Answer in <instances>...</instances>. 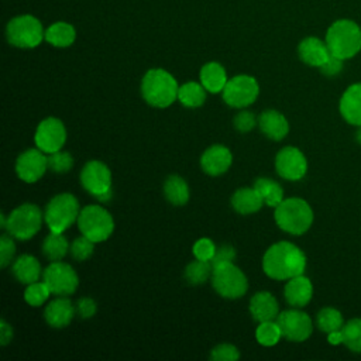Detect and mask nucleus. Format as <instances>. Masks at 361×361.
<instances>
[{
    "label": "nucleus",
    "instance_id": "4be33fe9",
    "mask_svg": "<svg viewBox=\"0 0 361 361\" xmlns=\"http://www.w3.org/2000/svg\"><path fill=\"white\" fill-rule=\"evenodd\" d=\"M298 52H299L300 59L305 63H307L310 66H316V68H320L322 65H324L326 61L331 55L327 44L323 42L322 39L316 38V37L305 38L299 44Z\"/></svg>",
    "mask_w": 361,
    "mask_h": 361
},
{
    "label": "nucleus",
    "instance_id": "412c9836",
    "mask_svg": "<svg viewBox=\"0 0 361 361\" xmlns=\"http://www.w3.org/2000/svg\"><path fill=\"white\" fill-rule=\"evenodd\" d=\"M250 313L254 320L258 323L275 320L279 314V305L274 295H271L267 290L257 292L251 296L250 305H248Z\"/></svg>",
    "mask_w": 361,
    "mask_h": 361
},
{
    "label": "nucleus",
    "instance_id": "9b49d317",
    "mask_svg": "<svg viewBox=\"0 0 361 361\" xmlns=\"http://www.w3.org/2000/svg\"><path fill=\"white\" fill-rule=\"evenodd\" d=\"M259 94V85L255 78L250 75H237L227 80L221 96L223 100L235 109L251 106Z\"/></svg>",
    "mask_w": 361,
    "mask_h": 361
},
{
    "label": "nucleus",
    "instance_id": "ddd939ff",
    "mask_svg": "<svg viewBox=\"0 0 361 361\" xmlns=\"http://www.w3.org/2000/svg\"><path fill=\"white\" fill-rule=\"evenodd\" d=\"M275 320L281 327L282 336L289 341H305L310 337L313 331V323L310 316L299 310V307L279 312Z\"/></svg>",
    "mask_w": 361,
    "mask_h": 361
},
{
    "label": "nucleus",
    "instance_id": "20e7f679",
    "mask_svg": "<svg viewBox=\"0 0 361 361\" xmlns=\"http://www.w3.org/2000/svg\"><path fill=\"white\" fill-rule=\"evenodd\" d=\"M326 44L334 56L348 59L361 49V28L351 20H337L326 32Z\"/></svg>",
    "mask_w": 361,
    "mask_h": 361
},
{
    "label": "nucleus",
    "instance_id": "aec40b11",
    "mask_svg": "<svg viewBox=\"0 0 361 361\" xmlns=\"http://www.w3.org/2000/svg\"><path fill=\"white\" fill-rule=\"evenodd\" d=\"M283 295L286 302L292 307H303L306 306L312 296H313V285L307 276L298 275L290 279H288L285 288H283Z\"/></svg>",
    "mask_w": 361,
    "mask_h": 361
},
{
    "label": "nucleus",
    "instance_id": "a19ab883",
    "mask_svg": "<svg viewBox=\"0 0 361 361\" xmlns=\"http://www.w3.org/2000/svg\"><path fill=\"white\" fill-rule=\"evenodd\" d=\"M14 237L8 233L1 234L0 238V265L1 268H6L8 264H11L14 254H16V243L13 240Z\"/></svg>",
    "mask_w": 361,
    "mask_h": 361
},
{
    "label": "nucleus",
    "instance_id": "a878e982",
    "mask_svg": "<svg viewBox=\"0 0 361 361\" xmlns=\"http://www.w3.org/2000/svg\"><path fill=\"white\" fill-rule=\"evenodd\" d=\"M199 79L203 87L210 93H221L228 80L226 69L219 62H209L203 65Z\"/></svg>",
    "mask_w": 361,
    "mask_h": 361
},
{
    "label": "nucleus",
    "instance_id": "9d476101",
    "mask_svg": "<svg viewBox=\"0 0 361 361\" xmlns=\"http://www.w3.org/2000/svg\"><path fill=\"white\" fill-rule=\"evenodd\" d=\"M80 183L99 202H109L111 199V171L104 162L97 159L86 162L80 171Z\"/></svg>",
    "mask_w": 361,
    "mask_h": 361
},
{
    "label": "nucleus",
    "instance_id": "6e6552de",
    "mask_svg": "<svg viewBox=\"0 0 361 361\" xmlns=\"http://www.w3.org/2000/svg\"><path fill=\"white\" fill-rule=\"evenodd\" d=\"M212 286L226 299H238L245 295L248 289V279L245 274L234 265V262H223L213 267Z\"/></svg>",
    "mask_w": 361,
    "mask_h": 361
},
{
    "label": "nucleus",
    "instance_id": "2eb2a0df",
    "mask_svg": "<svg viewBox=\"0 0 361 361\" xmlns=\"http://www.w3.org/2000/svg\"><path fill=\"white\" fill-rule=\"evenodd\" d=\"M276 173L286 180H299L306 175L307 161L296 147H283L275 157Z\"/></svg>",
    "mask_w": 361,
    "mask_h": 361
},
{
    "label": "nucleus",
    "instance_id": "de8ad7c7",
    "mask_svg": "<svg viewBox=\"0 0 361 361\" xmlns=\"http://www.w3.org/2000/svg\"><path fill=\"white\" fill-rule=\"evenodd\" d=\"M327 341L333 345H337V344H343V334H341V329L340 330H334V331H330L327 333Z\"/></svg>",
    "mask_w": 361,
    "mask_h": 361
},
{
    "label": "nucleus",
    "instance_id": "58836bf2",
    "mask_svg": "<svg viewBox=\"0 0 361 361\" xmlns=\"http://www.w3.org/2000/svg\"><path fill=\"white\" fill-rule=\"evenodd\" d=\"M217 247L214 245V243L210 238L202 237L199 240H196V243L193 244L192 252L195 255V258L202 259V261H212L214 254H216Z\"/></svg>",
    "mask_w": 361,
    "mask_h": 361
},
{
    "label": "nucleus",
    "instance_id": "f704fd0d",
    "mask_svg": "<svg viewBox=\"0 0 361 361\" xmlns=\"http://www.w3.org/2000/svg\"><path fill=\"white\" fill-rule=\"evenodd\" d=\"M343 344L354 353H361V319L355 317L341 327Z\"/></svg>",
    "mask_w": 361,
    "mask_h": 361
},
{
    "label": "nucleus",
    "instance_id": "423d86ee",
    "mask_svg": "<svg viewBox=\"0 0 361 361\" xmlns=\"http://www.w3.org/2000/svg\"><path fill=\"white\" fill-rule=\"evenodd\" d=\"M44 213L34 203H23L17 206L7 216V223L4 230L17 240H30L32 238L42 226Z\"/></svg>",
    "mask_w": 361,
    "mask_h": 361
},
{
    "label": "nucleus",
    "instance_id": "bb28decb",
    "mask_svg": "<svg viewBox=\"0 0 361 361\" xmlns=\"http://www.w3.org/2000/svg\"><path fill=\"white\" fill-rule=\"evenodd\" d=\"M164 196L173 206H183L190 197L186 180L179 175H169L164 182Z\"/></svg>",
    "mask_w": 361,
    "mask_h": 361
},
{
    "label": "nucleus",
    "instance_id": "6ab92c4d",
    "mask_svg": "<svg viewBox=\"0 0 361 361\" xmlns=\"http://www.w3.org/2000/svg\"><path fill=\"white\" fill-rule=\"evenodd\" d=\"M258 126L261 133L274 141L283 140L289 133V123L286 117L274 109L264 110L258 117Z\"/></svg>",
    "mask_w": 361,
    "mask_h": 361
},
{
    "label": "nucleus",
    "instance_id": "49530a36",
    "mask_svg": "<svg viewBox=\"0 0 361 361\" xmlns=\"http://www.w3.org/2000/svg\"><path fill=\"white\" fill-rule=\"evenodd\" d=\"M13 340V327L4 320H0V344L7 345Z\"/></svg>",
    "mask_w": 361,
    "mask_h": 361
},
{
    "label": "nucleus",
    "instance_id": "f3484780",
    "mask_svg": "<svg viewBox=\"0 0 361 361\" xmlns=\"http://www.w3.org/2000/svg\"><path fill=\"white\" fill-rule=\"evenodd\" d=\"M233 162L231 151L221 144H214L206 148L200 157L202 169L212 176L223 175L228 171Z\"/></svg>",
    "mask_w": 361,
    "mask_h": 361
},
{
    "label": "nucleus",
    "instance_id": "c756f323",
    "mask_svg": "<svg viewBox=\"0 0 361 361\" xmlns=\"http://www.w3.org/2000/svg\"><path fill=\"white\" fill-rule=\"evenodd\" d=\"M76 37L75 28L68 23H55L45 31V41L58 48H66L73 44Z\"/></svg>",
    "mask_w": 361,
    "mask_h": 361
},
{
    "label": "nucleus",
    "instance_id": "5701e85b",
    "mask_svg": "<svg viewBox=\"0 0 361 361\" xmlns=\"http://www.w3.org/2000/svg\"><path fill=\"white\" fill-rule=\"evenodd\" d=\"M340 113L344 120L361 126V83L351 85L340 99Z\"/></svg>",
    "mask_w": 361,
    "mask_h": 361
},
{
    "label": "nucleus",
    "instance_id": "72a5a7b5",
    "mask_svg": "<svg viewBox=\"0 0 361 361\" xmlns=\"http://www.w3.org/2000/svg\"><path fill=\"white\" fill-rule=\"evenodd\" d=\"M316 323L317 327L324 333L340 330L344 326L341 313L334 307H323L322 310H319L316 316Z\"/></svg>",
    "mask_w": 361,
    "mask_h": 361
},
{
    "label": "nucleus",
    "instance_id": "7ed1b4c3",
    "mask_svg": "<svg viewBox=\"0 0 361 361\" xmlns=\"http://www.w3.org/2000/svg\"><path fill=\"white\" fill-rule=\"evenodd\" d=\"M274 217L281 230L300 235L310 228L313 223V210L306 200L300 197H288L275 207Z\"/></svg>",
    "mask_w": 361,
    "mask_h": 361
},
{
    "label": "nucleus",
    "instance_id": "dca6fc26",
    "mask_svg": "<svg viewBox=\"0 0 361 361\" xmlns=\"http://www.w3.org/2000/svg\"><path fill=\"white\" fill-rule=\"evenodd\" d=\"M48 169V157L39 148H30L21 152L16 161L17 176L27 182L35 183Z\"/></svg>",
    "mask_w": 361,
    "mask_h": 361
},
{
    "label": "nucleus",
    "instance_id": "0eeeda50",
    "mask_svg": "<svg viewBox=\"0 0 361 361\" xmlns=\"http://www.w3.org/2000/svg\"><path fill=\"white\" fill-rule=\"evenodd\" d=\"M76 223L79 231L93 243L106 241L114 231L113 216L100 204L85 206Z\"/></svg>",
    "mask_w": 361,
    "mask_h": 361
},
{
    "label": "nucleus",
    "instance_id": "7c9ffc66",
    "mask_svg": "<svg viewBox=\"0 0 361 361\" xmlns=\"http://www.w3.org/2000/svg\"><path fill=\"white\" fill-rule=\"evenodd\" d=\"M206 89L202 83L197 82H186L182 86H179L178 90V100L189 109L199 107L206 100Z\"/></svg>",
    "mask_w": 361,
    "mask_h": 361
},
{
    "label": "nucleus",
    "instance_id": "cd10ccee",
    "mask_svg": "<svg viewBox=\"0 0 361 361\" xmlns=\"http://www.w3.org/2000/svg\"><path fill=\"white\" fill-rule=\"evenodd\" d=\"M69 243L63 233L49 231V234L42 241V254L48 261H62L69 251Z\"/></svg>",
    "mask_w": 361,
    "mask_h": 361
},
{
    "label": "nucleus",
    "instance_id": "c85d7f7f",
    "mask_svg": "<svg viewBox=\"0 0 361 361\" xmlns=\"http://www.w3.org/2000/svg\"><path fill=\"white\" fill-rule=\"evenodd\" d=\"M254 188L259 193L264 204L269 207H276L283 200V189L274 179L257 178L254 182Z\"/></svg>",
    "mask_w": 361,
    "mask_h": 361
},
{
    "label": "nucleus",
    "instance_id": "1a4fd4ad",
    "mask_svg": "<svg viewBox=\"0 0 361 361\" xmlns=\"http://www.w3.org/2000/svg\"><path fill=\"white\" fill-rule=\"evenodd\" d=\"M7 39L17 48H35L45 39L42 24L34 16H18L8 21L6 30Z\"/></svg>",
    "mask_w": 361,
    "mask_h": 361
},
{
    "label": "nucleus",
    "instance_id": "a18cd8bd",
    "mask_svg": "<svg viewBox=\"0 0 361 361\" xmlns=\"http://www.w3.org/2000/svg\"><path fill=\"white\" fill-rule=\"evenodd\" d=\"M341 69H343V59L338 58V56H334L333 54H331L330 58L326 61V63L320 66L322 73H324L326 76H334V75H337Z\"/></svg>",
    "mask_w": 361,
    "mask_h": 361
},
{
    "label": "nucleus",
    "instance_id": "2f4dec72",
    "mask_svg": "<svg viewBox=\"0 0 361 361\" xmlns=\"http://www.w3.org/2000/svg\"><path fill=\"white\" fill-rule=\"evenodd\" d=\"M212 271H213V267L210 261H202L196 258L195 261L186 265L185 279L190 285H202L212 278Z\"/></svg>",
    "mask_w": 361,
    "mask_h": 361
},
{
    "label": "nucleus",
    "instance_id": "f8f14e48",
    "mask_svg": "<svg viewBox=\"0 0 361 361\" xmlns=\"http://www.w3.org/2000/svg\"><path fill=\"white\" fill-rule=\"evenodd\" d=\"M42 281L48 285L51 293L56 296H69L75 293L79 285L76 271L63 261H52L44 269Z\"/></svg>",
    "mask_w": 361,
    "mask_h": 361
},
{
    "label": "nucleus",
    "instance_id": "f03ea898",
    "mask_svg": "<svg viewBox=\"0 0 361 361\" xmlns=\"http://www.w3.org/2000/svg\"><path fill=\"white\" fill-rule=\"evenodd\" d=\"M179 85L176 79L165 69H149L141 80L142 99L154 107L165 109L178 99Z\"/></svg>",
    "mask_w": 361,
    "mask_h": 361
},
{
    "label": "nucleus",
    "instance_id": "4468645a",
    "mask_svg": "<svg viewBox=\"0 0 361 361\" xmlns=\"http://www.w3.org/2000/svg\"><path fill=\"white\" fill-rule=\"evenodd\" d=\"M66 141L65 124L56 117L44 118L35 130L34 142L45 154H52L59 151Z\"/></svg>",
    "mask_w": 361,
    "mask_h": 361
},
{
    "label": "nucleus",
    "instance_id": "c03bdc74",
    "mask_svg": "<svg viewBox=\"0 0 361 361\" xmlns=\"http://www.w3.org/2000/svg\"><path fill=\"white\" fill-rule=\"evenodd\" d=\"M235 250L233 245L230 244H223L220 247H217L216 254L213 257V259L210 261L212 267L217 265V264H223V262H233L235 258Z\"/></svg>",
    "mask_w": 361,
    "mask_h": 361
},
{
    "label": "nucleus",
    "instance_id": "4c0bfd02",
    "mask_svg": "<svg viewBox=\"0 0 361 361\" xmlns=\"http://www.w3.org/2000/svg\"><path fill=\"white\" fill-rule=\"evenodd\" d=\"M73 166V158L66 151H56L52 154H48V169H51L55 173H66Z\"/></svg>",
    "mask_w": 361,
    "mask_h": 361
},
{
    "label": "nucleus",
    "instance_id": "ea45409f",
    "mask_svg": "<svg viewBox=\"0 0 361 361\" xmlns=\"http://www.w3.org/2000/svg\"><path fill=\"white\" fill-rule=\"evenodd\" d=\"M240 358V351L235 345L223 343L212 348L210 360L213 361H235Z\"/></svg>",
    "mask_w": 361,
    "mask_h": 361
},
{
    "label": "nucleus",
    "instance_id": "a211bd4d",
    "mask_svg": "<svg viewBox=\"0 0 361 361\" xmlns=\"http://www.w3.org/2000/svg\"><path fill=\"white\" fill-rule=\"evenodd\" d=\"M76 314L75 305L66 296H58L51 300L44 310L45 322L54 329L66 327Z\"/></svg>",
    "mask_w": 361,
    "mask_h": 361
},
{
    "label": "nucleus",
    "instance_id": "39448f33",
    "mask_svg": "<svg viewBox=\"0 0 361 361\" xmlns=\"http://www.w3.org/2000/svg\"><path fill=\"white\" fill-rule=\"evenodd\" d=\"M80 209L78 199L72 193H59L54 196L45 206L44 220L49 231L63 233L75 221H78Z\"/></svg>",
    "mask_w": 361,
    "mask_h": 361
},
{
    "label": "nucleus",
    "instance_id": "37998d69",
    "mask_svg": "<svg viewBox=\"0 0 361 361\" xmlns=\"http://www.w3.org/2000/svg\"><path fill=\"white\" fill-rule=\"evenodd\" d=\"M75 309H76V314L80 319H90L94 316V313L97 310V305L92 298H80L76 302Z\"/></svg>",
    "mask_w": 361,
    "mask_h": 361
},
{
    "label": "nucleus",
    "instance_id": "c9c22d12",
    "mask_svg": "<svg viewBox=\"0 0 361 361\" xmlns=\"http://www.w3.org/2000/svg\"><path fill=\"white\" fill-rule=\"evenodd\" d=\"M51 295V290L48 288V285L42 281V282H32L30 285H27L25 290H24V300L34 307H39L42 306L48 298Z\"/></svg>",
    "mask_w": 361,
    "mask_h": 361
},
{
    "label": "nucleus",
    "instance_id": "473e14b6",
    "mask_svg": "<svg viewBox=\"0 0 361 361\" xmlns=\"http://www.w3.org/2000/svg\"><path fill=\"white\" fill-rule=\"evenodd\" d=\"M282 331L276 320L261 322L255 330L257 341L264 347H272L282 338Z\"/></svg>",
    "mask_w": 361,
    "mask_h": 361
},
{
    "label": "nucleus",
    "instance_id": "b1692460",
    "mask_svg": "<svg viewBox=\"0 0 361 361\" xmlns=\"http://www.w3.org/2000/svg\"><path fill=\"white\" fill-rule=\"evenodd\" d=\"M11 272L20 283L30 285L32 282H37L42 276L44 271L41 269V264L35 257L30 254H23L13 261Z\"/></svg>",
    "mask_w": 361,
    "mask_h": 361
},
{
    "label": "nucleus",
    "instance_id": "e433bc0d",
    "mask_svg": "<svg viewBox=\"0 0 361 361\" xmlns=\"http://www.w3.org/2000/svg\"><path fill=\"white\" fill-rule=\"evenodd\" d=\"M94 244L90 238H87L86 235H80L76 237L71 247H69V252L73 257V259L76 261H86L89 257H92L93 251H94Z\"/></svg>",
    "mask_w": 361,
    "mask_h": 361
},
{
    "label": "nucleus",
    "instance_id": "393cba45",
    "mask_svg": "<svg viewBox=\"0 0 361 361\" xmlns=\"http://www.w3.org/2000/svg\"><path fill=\"white\" fill-rule=\"evenodd\" d=\"M264 202L255 188H240L231 196V207L240 214L257 213Z\"/></svg>",
    "mask_w": 361,
    "mask_h": 361
},
{
    "label": "nucleus",
    "instance_id": "f257e3e1",
    "mask_svg": "<svg viewBox=\"0 0 361 361\" xmlns=\"http://www.w3.org/2000/svg\"><path fill=\"white\" fill-rule=\"evenodd\" d=\"M262 269L265 275L272 279L288 281L305 272L306 255L293 243L278 241L265 251Z\"/></svg>",
    "mask_w": 361,
    "mask_h": 361
},
{
    "label": "nucleus",
    "instance_id": "79ce46f5",
    "mask_svg": "<svg viewBox=\"0 0 361 361\" xmlns=\"http://www.w3.org/2000/svg\"><path fill=\"white\" fill-rule=\"evenodd\" d=\"M233 124L234 128L240 133H248L251 131L257 124H258V118L255 117V114L252 111L248 110H241L238 111L234 118H233Z\"/></svg>",
    "mask_w": 361,
    "mask_h": 361
},
{
    "label": "nucleus",
    "instance_id": "09e8293b",
    "mask_svg": "<svg viewBox=\"0 0 361 361\" xmlns=\"http://www.w3.org/2000/svg\"><path fill=\"white\" fill-rule=\"evenodd\" d=\"M357 141L361 144V126H358V131H357Z\"/></svg>",
    "mask_w": 361,
    "mask_h": 361
}]
</instances>
